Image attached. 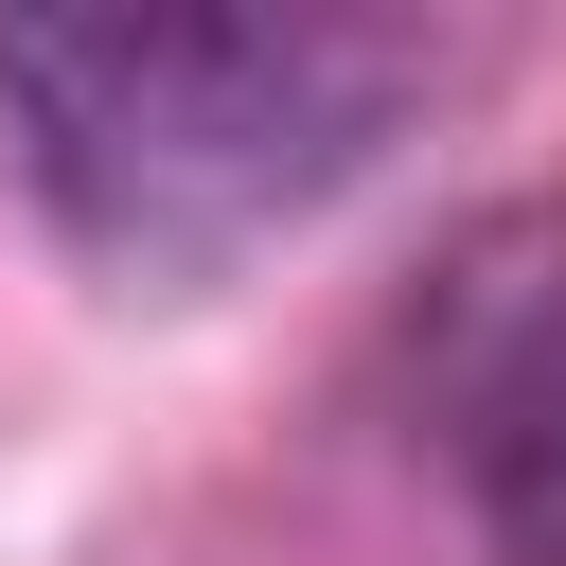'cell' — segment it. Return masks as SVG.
<instances>
[{"instance_id": "cell-1", "label": "cell", "mask_w": 566, "mask_h": 566, "mask_svg": "<svg viewBox=\"0 0 566 566\" xmlns=\"http://www.w3.org/2000/svg\"><path fill=\"white\" fill-rule=\"evenodd\" d=\"M424 53L389 18H0V142L106 265H212L407 124Z\"/></svg>"}, {"instance_id": "cell-2", "label": "cell", "mask_w": 566, "mask_h": 566, "mask_svg": "<svg viewBox=\"0 0 566 566\" xmlns=\"http://www.w3.org/2000/svg\"><path fill=\"white\" fill-rule=\"evenodd\" d=\"M460 478L513 566H566V212L478 248L460 301Z\"/></svg>"}]
</instances>
